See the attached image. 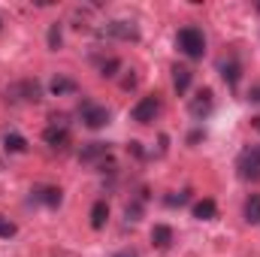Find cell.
<instances>
[{"label": "cell", "mask_w": 260, "mask_h": 257, "mask_svg": "<svg viewBox=\"0 0 260 257\" xmlns=\"http://www.w3.org/2000/svg\"><path fill=\"white\" fill-rule=\"evenodd\" d=\"M176 46H179V52L185 55V58H203L206 55V37H203V30L194 27V24H188V27H182L179 34H176Z\"/></svg>", "instance_id": "cell-1"}, {"label": "cell", "mask_w": 260, "mask_h": 257, "mask_svg": "<svg viewBox=\"0 0 260 257\" xmlns=\"http://www.w3.org/2000/svg\"><path fill=\"white\" fill-rule=\"evenodd\" d=\"M43 142L49 148H58V151H64L70 145V121H67V115H52V124L43 130Z\"/></svg>", "instance_id": "cell-2"}, {"label": "cell", "mask_w": 260, "mask_h": 257, "mask_svg": "<svg viewBox=\"0 0 260 257\" xmlns=\"http://www.w3.org/2000/svg\"><path fill=\"white\" fill-rule=\"evenodd\" d=\"M79 118H82V124L91 130H100L109 124V109L106 106H100V103H91V100H85L82 106H79Z\"/></svg>", "instance_id": "cell-3"}, {"label": "cell", "mask_w": 260, "mask_h": 257, "mask_svg": "<svg viewBox=\"0 0 260 257\" xmlns=\"http://www.w3.org/2000/svg\"><path fill=\"white\" fill-rule=\"evenodd\" d=\"M236 170H239L242 179H248V182H260V145H248V148L239 154Z\"/></svg>", "instance_id": "cell-4"}, {"label": "cell", "mask_w": 260, "mask_h": 257, "mask_svg": "<svg viewBox=\"0 0 260 257\" xmlns=\"http://www.w3.org/2000/svg\"><path fill=\"white\" fill-rule=\"evenodd\" d=\"M100 34L103 37H112V40H139V27H136V21H127V18H115V21H106L103 27H100Z\"/></svg>", "instance_id": "cell-5"}, {"label": "cell", "mask_w": 260, "mask_h": 257, "mask_svg": "<svg viewBox=\"0 0 260 257\" xmlns=\"http://www.w3.org/2000/svg\"><path fill=\"white\" fill-rule=\"evenodd\" d=\"M40 94H43V88H40V82H37V79L15 82V85L6 91V97H9L12 103H21V100H24V103H30V100L37 103V100H40Z\"/></svg>", "instance_id": "cell-6"}, {"label": "cell", "mask_w": 260, "mask_h": 257, "mask_svg": "<svg viewBox=\"0 0 260 257\" xmlns=\"http://www.w3.org/2000/svg\"><path fill=\"white\" fill-rule=\"evenodd\" d=\"M160 115V100L154 97V94H148V97H142L136 106H133V112H130V118L136 121V124H151L154 118Z\"/></svg>", "instance_id": "cell-7"}, {"label": "cell", "mask_w": 260, "mask_h": 257, "mask_svg": "<svg viewBox=\"0 0 260 257\" xmlns=\"http://www.w3.org/2000/svg\"><path fill=\"white\" fill-rule=\"evenodd\" d=\"M79 160L82 164H91V167H103L109 160V145L106 142H88V145H82Z\"/></svg>", "instance_id": "cell-8"}, {"label": "cell", "mask_w": 260, "mask_h": 257, "mask_svg": "<svg viewBox=\"0 0 260 257\" xmlns=\"http://www.w3.org/2000/svg\"><path fill=\"white\" fill-rule=\"evenodd\" d=\"M30 200H34V203H40V206L58 209V206H61V200H64V191H61V188H55V185H37V188L30 191Z\"/></svg>", "instance_id": "cell-9"}, {"label": "cell", "mask_w": 260, "mask_h": 257, "mask_svg": "<svg viewBox=\"0 0 260 257\" xmlns=\"http://www.w3.org/2000/svg\"><path fill=\"white\" fill-rule=\"evenodd\" d=\"M212 106H215V97H212V88H203V91H197V97L188 103V112L194 115L197 121H203L209 112H212Z\"/></svg>", "instance_id": "cell-10"}, {"label": "cell", "mask_w": 260, "mask_h": 257, "mask_svg": "<svg viewBox=\"0 0 260 257\" xmlns=\"http://www.w3.org/2000/svg\"><path fill=\"white\" fill-rule=\"evenodd\" d=\"M151 242H154V248L167 251V248L173 245V230H170L167 224H154V227H151Z\"/></svg>", "instance_id": "cell-11"}, {"label": "cell", "mask_w": 260, "mask_h": 257, "mask_svg": "<svg viewBox=\"0 0 260 257\" xmlns=\"http://www.w3.org/2000/svg\"><path fill=\"white\" fill-rule=\"evenodd\" d=\"M49 91H52L55 97H64V94H76L79 85H76L73 79H67V76H55V79L49 82Z\"/></svg>", "instance_id": "cell-12"}, {"label": "cell", "mask_w": 260, "mask_h": 257, "mask_svg": "<svg viewBox=\"0 0 260 257\" xmlns=\"http://www.w3.org/2000/svg\"><path fill=\"white\" fill-rule=\"evenodd\" d=\"M191 79H194V73L188 70V67H173V85H176V91L179 94H185L188 88H191Z\"/></svg>", "instance_id": "cell-13"}, {"label": "cell", "mask_w": 260, "mask_h": 257, "mask_svg": "<svg viewBox=\"0 0 260 257\" xmlns=\"http://www.w3.org/2000/svg\"><path fill=\"white\" fill-rule=\"evenodd\" d=\"M106 218H109V206H106V200H97V203L91 206V227H94V230L106 227Z\"/></svg>", "instance_id": "cell-14"}, {"label": "cell", "mask_w": 260, "mask_h": 257, "mask_svg": "<svg viewBox=\"0 0 260 257\" xmlns=\"http://www.w3.org/2000/svg\"><path fill=\"white\" fill-rule=\"evenodd\" d=\"M221 76H224V82L227 85H239V76H242V67L236 58H230V61H221Z\"/></svg>", "instance_id": "cell-15"}, {"label": "cell", "mask_w": 260, "mask_h": 257, "mask_svg": "<svg viewBox=\"0 0 260 257\" xmlns=\"http://www.w3.org/2000/svg\"><path fill=\"white\" fill-rule=\"evenodd\" d=\"M215 215H218L215 200H200V203H194V218L197 221H212Z\"/></svg>", "instance_id": "cell-16"}, {"label": "cell", "mask_w": 260, "mask_h": 257, "mask_svg": "<svg viewBox=\"0 0 260 257\" xmlns=\"http://www.w3.org/2000/svg\"><path fill=\"white\" fill-rule=\"evenodd\" d=\"M3 148L12 151V154H24V151H27V139H24L21 133H6V136H3Z\"/></svg>", "instance_id": "cell-17"}, {"label": "cell", "mask_w": 260, "mask_h": 257, "mask_svg": "<svg viewBox=\"0 0 260 257\" xmlns=\"http://www.w3.org/2000/svg\"><path fill=\"white\" fill-rule=\"evenodd\" d=\"M245 221L248 224H260V194H251L245 200Z\"/></svg>", "instance_id": "cell-18"}, {"label": "cell", "mask_w": 260, "mask_h": 257, "mask_svg": "<svg viewBox=\"0 0 260 257\" xmlns=\"http://www.w3.org/2000/svg\"><path fill=\"white\" fill-rule=\"evenodd\" d=\"M118 67H121V61H118V58H106V61H100V76H106V79H112Z\"/></svg>", "instance_id": "cell-19"}, {"label": "cell", "mask_w": 260, "mask_h": 257, "mask_svg": "<svg viewBox=\"0 0 260 257\" xmlns=\"http://www.w3.org/2000/svg\"><path fill=\"white\" fill-rule=\"evenodd\" d=\"M15 230H18V227H15L9 218H3V215H0V239H12V236H15Z\"/></svg>", "instance_id": "cell-20"}, {"label": "cell", "mask_w": 260, "mask_h": 257, "mask_svg": "<svg viewBox=\"0 0 260 257\" xmlns=\"http://www.w3.org/2000/svg\"><path fill=\"white\" fill-rule=\"evenodd\" d=\"M188 200H191V191H182V194H170V197H167V200H164V203H167V206H173V209H176V206H185V203H188Z\"/></svg>", "instance_id": "cell-21"}, {"label": "cell", "mask_w": 260, "mask_h": 257, "mask_svg": "<svg viewBox=\"0 0 260 257\" xmlns=\"http://www.w3.org/2000/svg\"><path fill=\"white\" fill-rule=\"evenodd\" d=\"M58 46H61V24L55 21V24L49 27V49H55V52H58Z\"/></svg>", "instance_id": "cell-22"}, {"label": "cell", "mask_w": 260, "mask_h": 257, "mask_svg": "<svg viewBox=\"0 0 260 257\" xmlns=\"http://www.w3.org/2000/svg\"><path fill=\"white\" fill-rule=\"evenodd\" d=\"M139 215H142V206H139V203L127 206V221H139Z\"/></svg>", "instance_id": "cell-23"}, {"label": "cell", "mask_w": 260, "mask_h": 257, "mask_svg": "<svg viewBox=\"0 0 260 257\" xmlns=\"http://www.w3.org/2000/svg\"><path fill=\"white\" fill-rule=\"evenodd\" d=\"M112 257H139L133 248H124V251H118V254H112Z\"/></svg>", "instance_id": "cell-24"}, {"label": "cell", "mask_w": 260, "mask_h": 257, "mask_svg": "<svg viewBox=\"0 0 260 257\" xmlns=\"http://www.w3.org/2000/svg\"><path fill=\"white\" fill-rule=\"evenodd\" d=\"M251 127H254V130L260 133V115H257V118H251Z\"/></svg>", "instance_id": "cell-25"}, {"label": "cell", "mask_w": 260, "mask_h": 257, "mask_svg": "<svg viewBox=\"0 0 260 257\" xmlns=\"http://www.w3.org/2000/svg\"><path fill=\"white\" fill-rule=\"evenodd\" d=\"M257 9H260V6H257Z\"/></svg>", "instance_id": "cell-26"}]
</instances>
